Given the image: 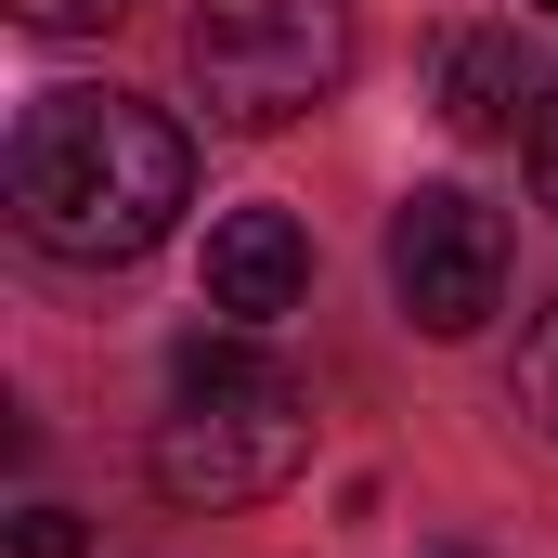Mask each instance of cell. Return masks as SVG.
<instances>
[{"mask_svg": "<svg viewBox=\"0 0 558 558\" xmlns=\"http://www.w3.org/2000/svg\"><path fill=\"white\" fill-rule=\"evenodd\" d=\"M0 195H13V234L39 260L118 274L143 247H169V221L195 208V143H182V118H156L143 92H39L13 118Z\"/></svg>", "mask_w": 558, "mask_h": 558, "instance_id": "1", "label": "cell"}, {"mask_svg": "<svg viewBox=\"0 0 558 558\" xmlns=\"http://www.w3.org/2000/svg\"><path fill=\"white\" fill-rule=\"evenodd\" d=\"M299 454H312V390L286 377L274 351H247V325L234 338H182L169 416L143 441L156 494L169 507H260V494L299 481Z\"/></svg>", "mask_w": 558, "mask_h": 558, "instance_id": "2", "label": "cell"}, {"mask_svg": "<svg viewBox=\"0 0 558 558\" xmlns=\"http://www.w3.org/2000/svg\"><path fill=\"white\" fill-rule=\"evenodd\" d=\"M182 78L221 131H286L351 78V0H195Z\"/></svg>", "mask_w": 558, "mask_h": 558, "instance_id": "3", "label": "cell"}, {"mask_svg": "<svg viewBox=\"0 0 558 558\" xmlns=\"http://www.w3.org/2000/svg\"><path fill=\"white\" fill-rule=\"evenodd\" d=\"M390 299L416 338H481L507 312V221L468 182H416L390 208Z\"/></svg>", "mask_w": 558, "mask_h": 558, "instance_id": "4", "label": "cell"}, {"mask_svg": "<svg viewBox=\"0 0 558 558\" xmlns=\"http://www.w3.org/2000/svg\"><path fill=\"white\" fill-rule=\"evenodd\" d=\"M558 78L533 65V39L520 26H454L441 52H428V105H441V131H468V143H507V131H533V105H546Z\"/></svg>", "mask_w": 558, "mask_h": 558, "instance_id": "5", "label": "cell"}, {"mask_svg": "<svg viewBox=\"0 0 558 558\" xmlns=\"http://www.w3.org/2000/svg\"><path fill=\"white\" fill-rule=\"evenodd\" d=\"M299 299H312V234H299L286 208H221V221H208V312L260 338Z\"/></svg>", "mask_w": 558, "mask_h": 558, "instance_id": "6", "label": "cell"}, {"mask_svg": "<svg viewBox=\"0 0 558 558\" xmlns=\"http://www.w3.org/2000/svg\"><path fill=\"white\" fill-rule=\"evenodd\" d=\"M507 403L533 416V441H558V312L520 325V364H507Z\"/></svg>", "mask_w": 558, "mask_h": 558, "instance_id": "7", "label": "cell"}, {"mask_svg": "<svg viewBox=\"0 0 558 558\" xmlns=\"http://www.w3.org/2000/svg\"><path fill=\"white\" fill-rule=\"evenodd\" d=\"M13 558H92L78 507H13Z\"/></svg>", "mask_w": 558, "mask_h": 558, "instance_id": "8", "label": "cell"}, {"mask_svg": "<svg viewBox=\"0 0 558 558\" xmlns=\"http://www.w3.org/2000/svg\"><path fill=\"white\" fill-rule=\"evenodd\" d=\"M131 0H13V26H39V39H78V26H118Z\"/></svg>", "mask_w": 558, "mask_h": 558, "instance_id": "9", "label": "cell"}, {"mask_svg": "<svg viewBox=\"0 0 558 558\" xmlns=\"http://www.w3.org/2000/svg\"><path fill=\"white\" fill-rule=\"evenodd\" d=\"M533 195H546V208H558V92H546V105H533Z\"/></svg>", "mask_w": 558, "mask_h": 558, "instance_id": "10", "label": "cell"}, {"mask_svg": "<svg viewBox=\"0 0 558 558\" xmlns=\"http://www.w3.org/2000/svg\"><path fill=\"white\" fill-rule=\"evenodd\" d=\"M546 13H558V0H546Z\"/></svg>", "mask_w": 558, "mask_h": 558, "instance_id": "11", "label": "cell"}]
</instances>
